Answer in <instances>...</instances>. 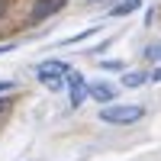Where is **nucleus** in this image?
I'll return each instance as SVG.
<instances>
[{"mask_svg":"<svg viewBox=\"0 0 161 161\" xmlns=\"http://www.w3.org/2000/svg\"><path fill=\"white\" fill-rule=\"evenodd\" d=\"M142 116H145V110L139 103H110L100 110V119L110 126H129V123H139Z\"/></svg>","mask_w":161,"mask_h":161,"instance_id":"obj_1","label":"nucleus"},{"mask_svg":"<svg viewBox=\"0 0 161 161\" xmlns=\"http://www.w3.org/2000/svg\"><path fill=\"white\" fill-rule=\"evenodd\" d=\"M64 84H68L71 103H74V106H80V103H84V97H87V80H84V74L68 71V74H64Z\"/></svg>","mask_w":161,"mask_h":161,"instance_id":"obj_2","label":"nucleus"},{"mask_svg":"<svg viewBox=\"0 0 161 161\" xmlns=\"http://www.w3.org/2000/svg\"><path fill=\"white\" fill-rule=\"evenodd\" d=\"M64 3H68V0H36V7H32V23H42L45 16H52V13H58Z\"/></svg>","mask_w":161,"mask_h":161,"instance_id":"obj_3","label":"nucleus"},{"mask_svg":"<svg viewBox=\"0 0 161 161\" xmlns=\"http://www.w3.org/2000/svg\"><path fill=\"white\" fill-rule=\"evenodd\" d=\"M87 93H90L97 103H113L116 87H113V84H106V80H97V84H90V87H87Z\"/></svg>","mask_w":161,"mask_h":161,"instance_id":"obj_4","label":"nucleus"},{"mask_svg":"<svg viewBox=\"0 0 161 161\" xmlns=\"http://www.w3.org/2000/svg\"><path fill=\"white\" fill-rule=\"evenodd\" d=\"M71 68L64 61H42L39 64V80H45V77H64Z\"/></svg>","mask_w":161,"mask_h":161,"instance_id":"obj_5","label":"nucleus"},{"mask_svg":"<svg viewBox=\"0 0 161 161\" xmlns=\"http://www.w3.org/2000/svg\"><path fill=\"white\" fill-rule=\"evenodd\" d=\"M142 7V0H126V3H119V7H113L110 13H113V16H129V13H136Z\"/></svg>","mask_w":161,"mask_h":161,"instance_id":"obj_6","label":"nucleus"},{"mask_svg":"<svg viewBox=\"0 0 161 161\" xmlns=\"http://www.w3.org/2000/svg\"><path fill=\"white\" fill-rule=\"evenodd\" d=\"M145 80H148V77H145L142 71H132V74H126V77H123V87H142Z\"/></svg>","mask_w":161,"mask_h":161,"instance_id":"obj_7","label":"nucleus"},{"mask_svg":"<svg viewBox=\"0 0 161 161\" xmlns=\"http://www.w3.org/2000/svg\"><path fill=\"white\" fill-rule=\"evenodd\" d=\"M145 58H148V61H161V42H155V45L145 48Z\"/></svg>","mask_w":161,"mask_h":161,"instance_id":"obj_8","label":"nucleus"},{"mask_svg":"<svg viewBox=\"0 0 161 161\" xmlns=\"http://www.w3.org/2000/svg\"><path fill=\"white\" fill-rule=\"evenodd\" d=\"M42 84H45L48 90H61V84H64V80H61V77H45Z\"/></svg>","mask_w":161,"mask_h":161,"instance_id":"obj_9","label":"nucleus"},{"mask_svg":"<svg viewBox=\"0 0 161 161\" xmlns=\"http://www.w3.org/2000/svg\"><path fill=\"white\" fill-rule=\"evenodd\" d=\"M145 77H148V80H161V68H155L152 74H145Z\"/></svg>","mask_w":161,"mask_h":161,"instance_id":"obj_10","label":"nucleus"},{"mask_svg":"<svg viewBox=\"0 0 161 161\" xmlns=\"http://www.w3.org/2000/svg\"><path fill=\"white\" fill-rule=\"evenodd\" d=\"M0 90H13V84L10 80H0Z\"/></svg>","mask_w":161,"mask_h":161,"instance_id":"obj_11","label":"nucleus"},{"mask_svg":"<svg viewBox=\"0 0 161 161\" xmlns=\"http://www.w3.org/2000/svg\"><path fill=\"white\" fill-rule=\"evenodd\" d=\"M7 103H10V100H3V97H0V110H7Z\"/></svg>","mask_w":161,"mask_h":161,"instance_id":"obj_12","label":"nucleus"},{"mask_svg":"<svg viewBox=\"0 0 161 161\" xmlns=\"http://www.w3.org/2000/svg\"><path fill=\"white\" fill-rule=\"evenodd\" d=\"M3 7H7V0H0V13H3Z\"/></svg>","mask_w":161,"mask_h":161,"instance_id":"obj_13","label":"nucleus"}]
</instances>
